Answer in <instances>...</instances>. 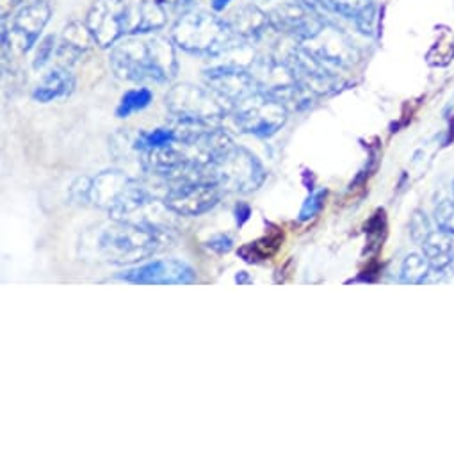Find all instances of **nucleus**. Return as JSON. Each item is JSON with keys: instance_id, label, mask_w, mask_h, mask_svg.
Listing matches in <instances>:
<instances>
[{"instance_id": "obj_1", "label": "nucleus", "mask_w": 454, "mask_h": 454, "mask_svg": "<svg viewBox=\"0 0 454 454\" xmlns=\"http://www.w3.org/2000/svg\"><path fill=\"white\" fill-rule=\"evenodd\" d=\"M111 68L123 81L162 84L176 75L175 47L159 36H130L111 51Z\"/></svg>"}, {"instance_id": "obj_2", "label": "nucleus", "mask_w": 454, "mask_h": 454, "mask_svg": "<svg viewBox=\"0 0 454 454\" xmlns=\"http://www.w3.org/2000/svg\"><path fill=\"white\" fill-rule=\"evenodd\" d=\"M72 196L79 203H93L107 210L113 219L123 221L155 203L146 187L116 169L102 171L95 178H79L72 185Z\"/></svg>"}, {"instance_id": "obj_3", "label": "nucleus", "mask_w": 454, "mask_h": 454, "mask_svg": "<svg viewBox=\"0 0 454 454\" xmlns=\"http://www.w3.org/2000/svg\"><path fill=\"white\" fill-rule=\"evenodd\" d=\"M160 234L162 231L153 224L114 219L98 232L97 252L102 261L116 266L136 264L160 250Z\"/></svg>"}, {"instance_id": "obj_4", "label": "nucleus", "mask_w": 454, "mask_h": 454, "mask_svg": "<svg viewBox=\"0 0 454 454\" xmlns=\"http://www.w3.org/2000/svg\"><path fill=\"white\" fill-rule=\"evenodd\" d=\"M171 42L189 54L219 58L243 40L232 33L229 22H224L217 15L203 10H191L180 15L175 22L171 29Z\"/></svg>"}, {"instance_id": "obj_5", "label": "nucleus", "mask_w": 454, "mask_h": 454, "mask_svg": "<svg viewBox=\"0 0 454 454\" xmlns=\"http://www.w3.org/2000/svg\"><path fill=\"white\" fill-rule=\"evenodd\" d=\"M203 176L215 182L224 192H252L264 184L268 171L252 152L232 141L210 159L203 168Z\"/></svg>"}, {"instance_id": "obj_6", "label": "nucleus", "mask_w": 454, "mask_h": 454, "mask_svg": "<svg viewBox=\"0 0 454 454\" xmlns=\"http://www.w3.org/2000/svg\"><path fill=\"white\" fill-rule=\"evenodd\" d=\"M164 102L169 114L184 123L214 125L232 113V107L208 86L201 88L194 84H178L168 91Z\"/></svg>"}, {"instance_id": "obj_7", "label": "nucleus", "mask_w": 454, "mask_h": 454, "mask_svg": "<svg viewBox=\"0 0 454 454\" xmlns=\"http://www.w3.org/2000/svg\"><path fill=\"white\" fill-rule=\"evenodd\" d=\"M236 125L252 136L271 137L287 121L289 109L275 97L259 90L232 109Z\"/></svg>"}, {"instance_id": "obj_8", "label": "nucleus", "mask_w": 454, "mask_h": 454, "mask_svg": "<svg viewBox=\"0 0 454 454\" xmlns=\"http://www.w3.org/2000/svg\"><path fill=\"white\" fill-rule=\"evenodd\" d=\"M223 192L215 182L203 175L189 176L166 192L164 205L178 215L196 217L212 210L221 201Z\"/></svg>"}, {"instance_id": "obj_9", "label": "nucleus", "mask_w": 454, "mask_h": 454, "mask_svg": "<svg viewBox=\"0 0 454 454\" xmlns=\"http://www.w3.org/2000/svg\"><path fill=\"white\" fill-rule=\"evenodd\" d=\"M52 10L47 0H31L29 4L20 8L10 20H4L3 42L4 49L27 54L40 40L43 29L51 20Z\"/></svg>"}, {"instance_id": "obj_10", "label": "nucleus", "mask_w": 454, "mask_h": 454, "mask_svg": "<svg viewBox=\"0 0 454 454\" xmlns=\"http://www.w3.org/2000/svg\"><path fill=\"white\" fill-rule=\"evenodd\" d=\"M129 17L127 0H95L84 24L98 47L111 49L129 35Z\"/></svg>"}, {"instance_id": "obj_11", "label": "nucleus", "mask_w": 454, "mask_h": 454, "mask_svg": "<svg viewBox=\"0 0 454 454\" xmlns=\"http://www.w3.org/2000/svg\"><path fill=\"white\" fill-rule=\"evenodd\" d=\"M300 47L332 70L348 68L355 63V59H358L355 43L333 22H325L323 27L312 38L300 43Z\"/></svg>"}, {"instance_id": "obj_12", "label": "nucleus", "mask_w": 454, "mask_h": 454, "mask_svg": "<svg viewBox=\"0 0 454 454\" xmlns=\"http://www.w3.org/2000/svg\"><path fill=\"white\" fill-rule=\"evenodd\" d=\"M207 86L219 95L232 109L245 98L257 93L261 88L248 67L221 63L203 72Z\"/></svg>"}, {"instance_id": "obj_13", "label": "nucleus", "mask_w": 454, "mask_h": 454, "mask_svg": "<svg viewBox=\"0 0 454 454\" xmlns=\"http://www.w3.org/2000/svg\"><path fill=\"white\" fill-rule=\"evenodd\" d=\"M118 278L137 286H187L196 282V271L184 261L162 259L125 270Z\"/></svg>"}, {"instance_id": "obj_14", "label": "nucleus", "mask_w": 454, "mask_h": 454, "mask_svg": "<svg viewBox=\"0 0 454 454\" xmlns=\"http://www.w3.org/2000/svg\"><path fill=\"white\" fill-rule=\"evenodd\" d=\"M270 19L273 29L291 35L298 40V43L312 38L326 22L301 0H289V3L277 6L270 13Z\"/></svg>"}, {"instance_id": "obj_15", "label": "nucleus", "mask_w": 454, "mask_h": 454, "mask_svg": "<svg viewBox=\"0 0 454 454\" xmlns=\"http://www.w3.org/2000/svg\"><path fill=\"white\" fill-rule=\"evenodd\" d=\"M229 26L232 33L243 42H255L261 36H264L270 29H273L270 13L262 12L255 4H247L239 8L229 20Z\"/></svg>"}, {"instance_id": "obj_16", "label": "nucleus", "mask_w": 454, "mask_h": 454, "mask_svg": "<svg viewBox=\"0 0 454 454\" xmlns=\"http://www.w3.org/2000/svg\"><path fill=\"white\" fill-rule=\"evenodd\" d=\"M168 22V12L157 3V0H141V3L130 10L129 17V35L141 36L160 31Z\"/></svg>"}, {"instance_id": "obj_17", "label": "nucleus", "mask_w": 454, "mask_h": 454, "mask_svg": "<svg viewBox=\"0 0 454 454\" xmlns=\"http://www.w3.org/2000/svg\"><path fill=\"white\" fill-rule=\"evenodd\" d=\"M74 90H75L74 74L68 68L59 67V68H54L52 72H49L42 79V82L33 91V98L40 104H49V102L70 97L74 93Z\"/></svg>"}, {"instance_id": "obj_18", "label": "nucleus", "mask_w": 454, "mask_h": 454, "mask_svg": "<svg viewBox=\"0 0 454 454\" xmlns=\"http://www.w3.org/2000/svg\"><path fill=\"white\" fill-rule=\"evenodd\" d=\"M95 43V40L91 38L86 24H79V22H72L70 26H67L59 45H58V58L63 63V67H70L74 65L88 49L90 45Z\"/></svg>"}, {"instance_id": "obj_19", "label": "nucleus", "mask_w": 454, "mask_h": 454, "mask_svg": "<svg viewBox=\"0 0 454 454\" xmlns=\"http://www.w3.org/2000/svg\"><path fill=\"white\" fill-rule=\"evenodd\" d=\"M424 257L431 264V270L445 271L450 264L452 250H454V238L440 229L433 231L427 239L420 245Z\"/></svg>"}, {"instance_id": "obj_20", "label": "nucleus", "mask_w": 454, "mask_h": 454, "mask_svg": "<svg viewBox=\"0 0 454 454\" xmlns=\"http://www.w3.org/2000/svg\"><path fill=\"white\" fill-rule=\"evenodd\" d=\"M176 143H178V134L175 129H155L150 132H139L132 143V148L141 153H146L152 150L173 146Z\"/></svg>"}, {"instance_id": "obj_21", "label": "nucleus", "mask_w": 454, "mask_h": 454, "mask_svg": "<svg viewBox=\"0 0 454 454\" xmlns=\"http://www.w3.org/2000/svg\"><path fill=\"white\" fill-rule=\"evenodd\" d=\"M431 271V264L424 254H410L401 264V282L404 284H424Z\"/></svg>"}, {"instance_id": "obj_22", "label": "nucleus", "mask_w": 454, "mask_h": 454, "mask_svg": "<svg viewBox=\"0 0 454 454\" xmlns=\"http://www.w3.org/2000/svg\"><path fill=\"white\" fill-rule=\"evenodd\" d=\"M153 100V93L148 88H136L127 91L116 109L118 118H129L130 114L146 109Z\"/></svg>"}, {"instance_id": "obj_23", "label": "nucleus", "mask_w": 454, "mask_h": 454, "mask_svg": "<svg viewBox=\"0 0 454 454\" xmlns=\"http://www.w3.org/2000/svg\"><path fill=\"white\" fill-rule=\"evenodd\" d=\"M431 232H433V224H431L429 215L424 210L417 208L411 214V217H410V236H411V241L420 247L427 239V236Z\"/></svg>"}, {"instance_id": "obj_24", "label": "nucleus", "mask_w": 454, "mask_h": 454, "mask_svg": "<svg viewBox=\"0 0 454 454\" xmlns=\"http://www.w3.org/2000/svg\"><path fill=\"white\" fill-rule=\"evenodd\" d=\"M433 219H434L436 229H440L454 238V198L440 201L434 207Z\"/></svg>"}, {"instance_id": "obj_25", "label": "nucleus", "mask_w": 454, "mask_h": 454, "mask_svg": "<svg viewBox=\"0 0 454 454\" xmlns=\"http://www.w3.org/2000/svg\"><path fill=\"white\" fill-rule=\"evenodd\" d=\"M280 247V238H264L257 243H252L250 247L243 248L247 252H252V255L245 257V261L254 262V261H262V259H270Z\"/></svg>"}, {"instance_id": "obj_26", "label": "nucleus", "mask_w": 454, "mask_h": 454, "mask_svg": "<svg viewBox=\"0 0 454 454\" xmlns=\"http://www.w3.org/2000/svg\"><path fill=\"white\" fill-rule=\"evenodd\" d=\"M325 198H326V191L325 189L312 192L307 198V201L303 203L301 210H300V221H309V219L316 217L321 212L323 205H325Z\"/></svg>"}, {"instance_id": "obj_27", "label": "nucleus", "mask_w": 454, "mask_h": 454, "mask_svg": "<svg viewBox=\"0 0 454 454\" xmlns=\"http://www.w3.org/2000/svg\"><path fill=\"white\" fill-rule=\"evenodd\" d=\"M355 27L365 35V36H372L374 35V29H376V4L371 3L358 17L356 20L353 22Z\"/></svg>"}, {"instance_id": "obj_28", "label": "nucleus", "mask_w": 454, "mask_h": 454, "mask_svg": "<svg viewBox=\"0 0 454 454\" xmlns=\"http://www.w3.org/2000/svg\"><path fill=\"white\" fill-rule=\"evenodd\" d=\"M56 45H58V40H56L54 35L47 36V38L40 43L38 52H36V58H35V68H36V70L43 68V67L51 61V58L54 56V52L58 51Z\"/></svg>"}, {"instance_id": "obj_29", "label": "nucleus", "mask_w": 454, "mask_h": 454, "mask_svg": "<svg viewBox=\"0 0 454 454\" xmlns=\"http://www.w3.org/2000/svg\"><path fill=\"white\" fill-rule=\"evenodd\" d=\"M205 247L215 254H229L232 248H234V241L231 236H224V234H219V236H214L212 239H208L205 243Z\"/></svg>"}, {"instance_id": "obj_30", "label": "nucleus", "mask_w": 454, "mask_h": 454, "mask_svg": "<svg viewBox=\"0 0 454 454\" xmlns=\"http://www.w3.org/2000/svg\"><path fill=\"white\" fill-rule=\"evenodd\" d=\"M157 3L168 12V13H187L191 12L194 0H157Z\"/></svg>"}, {"instance_id": "obj_31", "label": "nucleus", "mask_w": 454, "mask_h": 454, "mask_svg": "<svg viewBox=\"0 0 454 454\" xmlns=\"http://www.w3.org/2000/svg\"><path fill=\"white\" fill-rule=\"evenodd\" d=\"M22 4V0H0V13H3V20H8L15 15V10Z\"/></svg>"}, {"instance_id": "obj_32", "label": "nucleus", "mask_w": 454, "mask_h": 454, "mask_svg": "<svg viewBox=\"0 0 454 454\" xmlns=\"http://www.w3.org/2000/svg\"><path fill=\"white\" fill-rule=\"evenodd\" d=\"M250 215H252V208L247 203H239L236 207V219H238L239 226H243L250 219Z\"/></svg>"}, {"instance_id": "obj_33", "label": "nucleus", "mask_w": 454, "mask_h": 454, "mask_svg": "<svg viewBox=\"0 0 454 454\" xmlns=\"http://www.w3.org/2000/svg\"><path fill=\"white\" fill-rule=\"evenodd\" d=\"M231 3H232V0H212V10H214L215 13L224 12V8L229 6Z\"/></svg>"}, {"instance_id": "obj_34", "label": "nucleus", "mask_w": 454, "mask_h": 454, "mask_svg": "<svg viewBox=\"0 0 454 454\" xmlns=\"http://www.w3.org/2000/svg\"><path fill=\"white\" fill-rule=\"evenodd\" d=\"M450 273H452V277H454V250H452V257H450V264H449V268H447Z\"/></svg>"}, {"instance_id": "obj_35", "label": "nucleus", "mask_w": 454, "mask_h": 454, "mask_svg": "<svg viewBox=\"0 0 454 454\" xmlns=\"http://www.w3.org/2000/svg\"><path fill=\"white\" fill-rule=\"evenodd\" d=\"M452 198H454V180H452Z\"/></svg>"}, {"instance_id": "obj_36", "label": "nucleus", "mask_w": 454, "mask_h": 454, "mask_svg": "<svg viewBox=\"0 0 454 454\" xmlns=\"http://www.w3.org/2000/svg\"><path fill=\"white\" fill-rule=\"evenodd\" d=\"M47 3H51V0H47Z\"/></svg>"}]
</instances>
